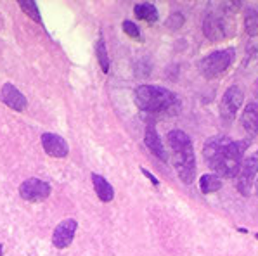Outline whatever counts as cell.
<instances>
[{
    "label": "cell",
    "instance_id": "obj_18",
    "mask_svg": "<svg viewBox=\"0 0 258 256\" xmlns=\"http://www.w3.org/2000/svg\"><path fill=\"white\" fill-rule=\"evenodd\" d=\"M95 54H97V61H99V66H101L102 73H109V57H108V50H106V43L102 37L97 40Z\"/></svg>",
    "mask_w": 258,
    "mask_h": 256
},
{
    "label": "cell",
    "instance_id": "obj_22",
    "mask_svg": "<svg viewBox=\"0 0 258 256\" xmlns=\"http://www.w3.org/2000/svg\"><path fill=\"white\" fill-rule=\"evenodd\" d=\"M141 172H142V173H144V175H146V177H148V179L151 180V184H153V185H160V180H158V179H156V177H154V175H153V173H149L148 170H146V168H141Z\"/></svg>",
    "mask_w": 258,
    "mask_h": 256
},
{
    "label": "cell",
    "instance_id": "obj_13",
    "mask_svg": "<svg viewBox=\"0 0 258 256\" xmlns=\"http://www.w3.org/2000/svg\"><path fill=\"white\" fill-rule=\"evenodd\" d=\"M144 144L148 145V149L153 152L156 157H160L161 161H166L168 156H166V151H165V145L161 142L160 135L158 132L154 130L153 125H148V130H146V135H144Z\"/></svg>",
    "mask_w": 258,
    "mask_h": 256
},
{
    "label": "cell",
    "instance_id": "obj_19",
    "mask_svg": "<svg viewBox=\"0 0 258 256\" xmlns=\"http://www.w3.org/2000/svg\"><path fill=\"white\" fill-rule=\"evenodd\" d=\"M19 9L25 13L28 18H31L33 21L40 23L42 25V18H40V11H38L37 4L31 2V0H19Z\"/></svg>",
    "mask_w": 258,
    "mask_h": 256
},
{
    "label": "cell",
    "instance_id": "obj_4",
    "mask_svg": "<svg viewBox=\"0 0 258 256\" xmlns=\"http://www.w3.org/2000/svg\"><path fill=\"white\" fill-rule=\"evenodd\" d=\"M234 57H236V52L234 49H222V50H215V52L208 54L206 57L201 59L200 62V71L205 78L208 80H213V78L222 76L234 62Z\"/></svg>",
    "mask_w": 258,
    "mask_h": 256
},
{
    "label": "cell",
    "instance_id": "obj_23",
    "mask_svg": "<svg viewBox=\"0 0 258 256\" xmlns=\"http://www.w3.org/2000/svg\"><path fill=\"white\" fill-rule=\"evenodd\" d=\"M255 96H256V99H258V81H256V87H255Z\"/></svg>",
    "mask_w": 258,
    "mask_h": 256
},
{
    "label": "cell",
    "instance_id": "obj_8",
    "mask_svg": "<svg viewBox=\"0 0 258 256\" xmlns=\"http://www.w3.org/2000/svg\"><path fill=\"white\" fill-rule=\"evenodd\" d=\"M203 33L210 42H222L227 38V25L220 14H208L203 21Z\"/></svg>",
    "mask_w": 258,
    "mask_h": 256
},
{
    "label": "cell",
    "instance_id": "obj_25",
    "mask_svg": "<svg viewBox=\"0 0 258 256\" xmlns=\"http://www.w3.org/2000/svg\"><path fill=\"white\" fill-rule=\"evenodd\" d=\"M255 237H256V239H258V232H256V234H255Z\"/></svg>",
    "mask_w": 258,
    "mask_h": 256
},
{
    "label": "cell",
    "instance_id": "obj_16",
    "mask_svg": "<svg viewBox=\"0 0 258 256\" xmlns=\"http://www.w3.org/2000/svg\"><path fill=\"white\" fill-rule=\"evenodd\" d=\"M220 187H222V180L215 173H205V175L200 177V189L203 194L217 192V191H220Z\"/></svg>",
    "mask_w": 258,
    "mask_h": 256
},
{
    "label": "cell",
    "instance_id": "obj_20",
    "mask_svg": "<svg viewBox=\"0 0 258 256\" xmlns=\"http://www.w3.org/2000/svg\"><path fill=\"white\" fill-rule=\"evenodd\" d=\"M123 31H125L130 38H141V30H139V26L136 23L128 21V19L123 21Z\"/></svg>",
    "mask_w": 258,
    "mask_h": 256
},
{
    "label": "cell",
    "instance_id": "obj_15",
    "mask_svg": "<svg viewBox=\"0 0 258 256\" xmlns=\"http://www.w3.org/2000/svg\"><path fill=\"white\" fill-rule=\"evenodd\" d=\"M134 14L137 16L139 19H142V21H148V23H156L158 21V9L153 6V4H137L136 7H134Z\"/></svg>",
    "mask_w": 258,
    "mask_h": 256
},
{
    "label": "cell",
    "instance_id": "obj_5",
    "mask_svg": "<svg viewBox=\"0 0 258 256\" xmlns=\"http://www.w3.org/2000/svg\"><path fill=\"white\" fill-rule=\"evenodd\" d=\"M244 101V94L243 90L237 85L229 87L224 92L220 101V120L224 125H231L234 120H236L237 113H239L241 106H243Z\"/></svg>",
    "mask_w": 258,
    "mask_h": 256
},
{
    "label": "cell",
    "instance_id": "obj_14",
    "mask_svg": "<svg viewBox=\"0 0 258 256\" xmlns=\"http://www.w3.org/2000/svg\"><path fill=\"white\" fill-rule=\"evenodd\" d=\"M92 182H94V189L97 198L102 201V203H109L114 198V189L111 187V184L104 177L97 175V173H92Z\"/></svg>",
    "mask_w": 258,
    "mask_h": 256
},
{
    "label": "cell",
    "instance_id": "obj_17",
    "mask_svg": "<svg viewBox=\"0 0 258 256\" xmlns=\"http://www.w3.org/2000/svg\"><path fill=\"white\" fill-rule=\"evenodd\" d=\"M244 30L249 37L258 35V9L256 7H248L244 11Z\"/></svg>",
    "mask_w": 258,
    "mask_h": 256
},
{
    "label": "cell",
    "instance_id": "obj_21",
    "mask_svg": "<svg viewBox=\"0 0 258 256\" xmlns=\"http://www.w3.org/2000/svg\"><path fill=\"white\" fill-rule=\"evenodd\" d=\"M182 25H184V16H182L180 13L172 14L168 18V21H166V26H168V28H172V30H178Z\"/></svg>",
    "mask_w": 258,
    "mask_h": 256
},
{
    "label": "cell",
    "instance_id": "obj_3",
    "mask_svg": "<svg viewBox=\"0 0 258 256\" xmlns=\"http://www.w3.org/2000/svg\"><path fill=\"white\" fill-rule=\"evenodd\" d=\"M136 104L141 111L158 114L170 113L178 104L177 96L165 87L158 85H141L136 90Z\"/></svg>",
    "mask_w": 258,
    "mask_h": 256
},
{
    "label": "cell",
    "instance_id": "obj_24",
    "mask_svg": "<svg viewBox=\"0 0 258 256\" xmlns=\"http://www.w3.org/2000/svg\"><path fill=\"white\" fill-rule=\"evenodd\" d=\"M2 249H4V247H2V244H0V256H2V253H4Z\"/></svg>",
    "mask_w": 258,
    "mask_h": 256
},
{
    "label": "cell",
    "instance_id": "obj_10",
    "mask_svg": "<svg viewBox=\"0 0 258 256\" xmlns=\"http://www.w3.org/2000/svg\"><path fill=\"white\" fill-rule=\"evenodd\" d=\"M0 99H2L4 104L9 106L11 109H14V111H18V113L25 111L28 106L25 94L19 92L13 83H6L2 87V90H0Z\"/></svg>",
    "mask_w": 258,
    "mask_h": 256
},
{
    "label": "cell",
    "instance_id": "obj_2",
    "mask_svg": "<svg viewBox=\"0 0 258 256\" xmlns=\"http://www.w3.org/2000/svg\"><path fill=\"white\" fill-rule=\"evenodd\" d=\"M166 139L172 149V161L178 179L185 185H190L196 180V156H194L190 137L182 130H172L168 132Z\"/></svg>",
    "mask_w": 258,
    "mask_h": 256
},
{
    "label": "cell",
    "instance_id": "obj_12",
    "mask_svg": "<svg viewBox=\"0 0 258 256\" xmlns=\"http://www.w3.org/2000/svg\"><path fill=\"white\" fill-rule=\"evenodd\" d=\"M241 123H243V128L249 139L258 135V102L246 104L244 111L241 114Z\"/></svg>",
    "mask_w": 258,
    "mask_h": 256
},
{
    "label": "cell",
    "instance_id": "obj_9",
    "mask_svg": "<svg viewBox=\"0 0 258 256\" xmlns=\"http://www.w3.org/2000/svg\"><path fill=\"white\" fill-rule=\"evenodd\" d=\"M77 228H78V222L73 218L70 220H62L57 227L54 228V234H52V244L57 249H64L68 247L75 239V234H77Z\"/></svg>",
    "mask_w": 258,
    "mask_h": 256
},
{
    "label": "cell",
    "instance_id": "obj_11",
    "mask_svg": "<svg viewBox=\"0 0 258 256\" xmlns=\"http://www.w3.org/2000/svg\"><path fill=\"white\" fill-rule=\"evenodd\" d=\"M42 147L50 157H66L70 152L66 140L61 135H55V133H43Z\"/></svg>",
    "mask_w": 258,
    "mask_h": 256
},
{
    "label": "cell",
    "instance_id": "obj_1",
    "mask_svg": "<svg viewBox=\"0 0 258 256\" xmlns=\"http://www.w3.org/2000/svg\"><path fill=\"white\" fill-rule=\"evenodd\" d=\"M248 145V140H231L224 135L210 137L205 142L203 156L217 177L234 179L243 164L244 151Z\"/></svg>",
    "mask_w": 258,
    "mask_h": 256
},
{
    "label": "cell",
    "instance_id": "obj_6",
    "mask_svg": "<svg viewBox=\"0 0 258 256\" xmlns=\"http://www.w3.org/2000/svg\"><path fill=\"white\" fill-rule=\"evenodd\" d=\"M256 175H258V152L243 159V164H241L239 172H237V177H236L237 191H239L243 196H246V198L251 196L253 189H255Z\"/></svg>",
    "mask_w": 258,
    "mask_h": 256
},
{
    "label": "cell",
    "instance_id": "obj_7",
    "mask_svg": "<svg viewBox=\"0 0 258 256\" xmlns=\"http://www.w3.org/2000/svg\"><path fill=\"white\" fill-rule=\"evenodd\" d=\"M52 189L47 182H43L40 179H28L21 185H19V196L25 201L30 203H42L50 196Z\"/></svg>",
    "mask_w": 258,
    "mask_h": 256
}]
</instances>
